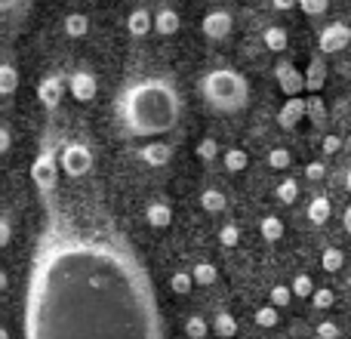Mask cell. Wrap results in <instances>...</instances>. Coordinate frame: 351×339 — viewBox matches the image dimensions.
Here are the masks:
<instances>
[{"instance_id":"16","label":"cell","mask_w":351,"mask_h":339,"mask_svg":"<svg viewBox=\"0 0 351 339\" xmlns=\"http://www.w3.org/2000/svg\"><path fill=\"white\" fill-rule=\"evenodd\" d=\"M179 25H182L179 12L170 10V6H164V10L154 12V31H158L160 37H173L176 31H179Z\"/></svg>"},{"instance_id":"6","label":"cell","mask_w":351,"mask_h":339,"mask_svg":"<svg viewBox=\"0 0 351 339\" xmlns=\"http://www.w3.org/2000/svg\"><path fill=\"white\" fill-rule=\"evenodd\" d=\"M348 43H351V28L346 22H333L321 31V37H317V53H324V56L342 53Z\"/></svg>"},{"instance_id":"48","label":"cell","mask_w":351,"mask_h":339,"mask_svg":"<svg viewBox=\"0 0 351 339\" xmlns=\"http://www.w3.org/2000/svg\"><path fill=\"white\" fill-rule=\"evenodd\" d=\"M3 287H6V274L0 272V290H3Z\"/></svg>"},{"instance_id":"14","label":"cell","mask_w":351,"mask_h":339,"mask_svg":"<svg viewBox=\"0 0 351 339\" xmlns=\"http://www.w3.org/2000/svg\"><path fill=\"white\" fill-rule=\"evenodd\" d=\"M305 117L311 121V127H315V130H327L330 115H327V102L321 99V93L305 96Z\"/></svg>"},{"instance_id":"45","label":"cell","mask_w":351,"mask_h":339,"mask_svg":"<svg viewBox=\"0 0 351 339\" xmlns=\"http://www.w3.org/2000/svg\"><path fill=\"white\" fill-rule=\"evenodd\" d=\"M342 229H346L348 235H351V204L346 207V210H342Z\"/></svg>"},{"instance_id":"36","label":"cell","mask_w":351,"mask_h":339,"mask_svg":"<svg viewBox=\"0 0 351 339\" xmlns=\"http://www.w3.org/2000/svg\"><path fill=\"white\" fill-rule=\"evenodd\" d=\"M265 161H268V167L271 170H290L293 167V154L287 152V148H271Z\"/></svg>"},{"instance_id":"9","label":"cell","mask_w":351,"mask_h":339,"mask_svg":"<svg viewBox=\"0 0 351 339\" xmlns=\"http://www.w3.org/2000/svg\"><path fill=\"white\" fill-rule=\"evenodd\" d=\"M56 167H59V161H56L53 152H40L34 158V164H31V179H34V185L40 188V191L56 188Z\"/></svg>"},{"instance_id":"10","label":"cell","mask_w":351,"mask_h":339,"mask_svg":"<svg viewBox=\"0 0 351 339\" xmlns=\"http://www.w3.org/2000/svg\"><path fill=\"white\" fill-rule=\"evenodd\" d=\"M68 90H71V96L77 99V102H93L99 93V80H96V74H90V71H74L71 80H68Z\"/></svg>"},{"instance_id":"8","label":"cell","mask_w":351,"mask_h":339,"mask_svg":"<svg viewBox=\"0 0 351 339\" xmlns=\"http://www.w3.org/2000/svg\"><path fill=\"white\" fill-rule=\"evenodd\" d=\"M234 28V19H231L228 10H210L200 22V31H204L206 40H225Z\"/></svg>"},{"instance_id":"29","label":"cell","mask_w":351,"mask_h":339,"mask_svg":"<svg viewBox=\"0 0 351 339\" xmlns=\"http://www.w3.org/2000/svg\"><path fill=\"white\" fill-rule=\"evenodd\" d=\"M259 231L268 244H278L280 237H284V222H280V216H265L259 222Z\"/></svg>"},{"instance_id":"23","label":"cell","mask_w":351,"mask_h":339,"mask_svg":"<svg viewBox=\"0 0 351 339\" xmlns=\"http://www.w3.org/2000/svg\"><path fill=\"white\" fill-rule=\"evenodd\" d=\"M19 90V71L10 62H0V96H12Z\"/></svg>"},{"instance_id":"24","label":"cell","mask_w":351,"mask_h":339,"mask_svg":"<svg viewBox=\"0 0 351 339\" xmlns=\"http://www.w3.org/2000/svg\"><path fill=\"white\" fill-rule=\"evenodd\" d=\"M222 164L228 173H243V170L250 167V154L243 152V148H228V152L222 154Z\"/></svg>"},{"instance_id":"49","label":"cell","mask_w":351,"mask_h":339,"mask_svg":"<svg viewBox=\"0 0 351 339\" xmlns=\"http://www.w3.org/2000/svg\"><path fill=\"white\" fill-rule=\"evenodd\" d=\"M0 339H10V334H6V330H3V327H0Z\"/></svg>"},{"instance_id":"21","label":"cell","mask_w":351,"mask_h":339,"mask_svg":"<svg viewBox=\"0 0 351 339\" xmlns=\"http://www.w3.org/2000/svg\"><path fill=\"white\" fill-rule=\"evenodd\" d=\"M225 207H228V198H225L219 188H204V191H200V210L204 213L219 216V213H225Z\"/></svg>"},{"instance_id":"4","label":"cell","mask_w":351,"mask_h":339,"mask_svg":"<svg viewBox=\"0 0 351 339\" xmlns=\"http://www.w3.org/2000/svg\"><path fill=\"white\" fill-rule=\"evenodd\" d=\"M34 0H0V47L12 40L22 22L28 19Z\"/></svg>"},{"instance_id":"47","label":"cell","mask_w":351,"mask_h":339,"mask_svg":"<svg viewBox=\"0 0 351 339\" xmlns=\"http://www.w3.org/2000/svg\"><path fill=\"white\" fill-rule=\"evenodd\" d=\"M346 191L351 194V170H348V173H346Z\"/></svg>"},{"instance_id":"17","label":"cell","mask_w":351,"mask_h":339,"mask_svg":"<svg viewBox=\"0 0 351 339\" xmlns=\"http://www.w3.org/2000/svg\"><path fill=\"white\" fill-rule=\"evenodd\" d=\"M330 213H333V200L327 194H317V198H311L305 216H308L311 225H324V222H330Z\"/></svg>"},{"instance_id":"22","label":"cell","mask_w":351,"mask_h":339,"mask_svg":"<svg viewBox=\"0 0 351 339\" xmlns=\"http://www.w3.org/2000/svg\"><path fill=\"white\" fill-rule=\"evenodd\" d=\"M191 278H194V287H213L219 281V268L213 262H194Z\"/></svg>"},{"instance_id":"46","label":"cell","mask_w":351,"mask_h":339,"mask_svg":"<svg viewBox=\"0 0 351 339\" xmlns=\"http://www.w3.org/2000/svg\"><path fill=\"white\" fill-rule=\"evenodd\" d=\"M10 142H12V139H10V133H6V130L0 127V154H3L6 148H10Z\"/></svg>"},{"instance_id":"25","label":"cell","mask_w":351,"mask_h":339,"mask_svg":"<svg viewBox=\"0 0 351 339\" xmlns=\"http://www.w3.org/2000/svg\"><path fill=\"white\" fill-rule=\"evenodd\" d=\"M342 266H346V253H342L339 247H327L321 253V268L327 274H336V272H342Z\"/></svg>"},{"instance_id":"42","label":"cell","mask_w":351,"mask_h":339,"mask_svg":"<svg viewBox=\"0 0 351 339\" xmlns=\"http://www.w3.org/2000/svg\"><path fill=\"white\" fill-rule=\"evenodd\" d=\"M342 336V330H339V324L336 321H321L317 324V339H339Z\"/></svg>"},{"instance_id":"27","label":"cell","mask_w":351,"mask_h":339,"mask_svg":"<svg viewBox=\"0 0 351 339\" xmlns=\"http://www.w3.org/2000/svg\"><path fill=\"white\" fill-rule=\"evenodd\" d=\"M213 330H216L222 339H231L237 334V318L231 315V312H216V318H213Z\"/></svg>"},{"instance_id":"31","label":"cell","mask_w":351,"mask_h":339,"mask_svg":"<svg viewBox=\"0 0 351 339\" xmlns=\"http://www.w3.org/2000/svg\"><path fill=\"white\" fill-rule=\"evenodd\" d=\"M293 299H296V296H293L290 284H274V287H271V290H268V303H271V305H274V309H280V312H284V309H287V305H290V303H293Z\"/></svg>"},{"instance_id":"12","label":"cell","mask_w":351,"mask_h":339,"mask_svg":"<svg viewBox=\"0 0 351 339\" xmlns=\"http://www.w3.org/2000/svg\"><path fill=\"white\" fill-rule=\"evenodd\" d=\"M302 121H305V96L287 99L278 111V127L280 130H296Z\"/></svg>"},{"instance_id":"5","label":"cell","mask_w":351,"mask_h":339,"mask_svg":"<svg viewBox=\"0 0 351 339\" xmlns=\"http://www.w3.org/2000/svg\"><path fill=\"white\" fill-rule=\"evenodd\" d=\"M59 167L65 170L68 179H80V176H86L93 170V152L86 145H80V142H71V145L62 148Z\"/></svg>"},{"instance_id":"41","label":"cell","mask_w":351,"mask_h":339,"mask_svg":"<svg viewBox=\"0 0 351 339\" xmlns=\"http://www.w3.org/2000/svg\"><path fill=\"white\" fill-rule=\"evenodd\" d=\"M305 179L308 182H324L327 179V164H324V161H308V164H305Z\"/></svg>"},{"instance_id":"26","label":"cell","mask_w":351,"mask_h":339,"mask_svg":"<svg viewBox=\"0 0 351 339\" xmlns=\"http://www.w3.org/2000/svg\"><path fill=\"white\" fill-rule=\"evenodd\" d=\"M253 321L259 324V327H265V330H271V327H278L280 324V309H274L271 303H265V305H259V309L253 312Z\"/></svg>"},{"instance_id":"37","label":"cell","mask_w":351,"mask_h":339,"mask_svg":"<svg viewBox=\"0 0 351 339\" xmlns=\"http://www.w3.org/2000/svg\"><path fill=\"white\" fill-rule=\"evenodd\" d=\"M206 330H210V324H206L200 315H191L185 321V334L191 336V339H206Z\"/></svg>"},{"instance_id":"44","label":"cell","mask_w":351,"mask_h":339,"mask_svg":"<svg viewBox=\"0 0 351 339\" xmlns=\"http://www.w3.org/2000/svg\"><path fill=\"white\" fill-rule=\"evenodd\" d=\"M299 0H271V6L274 10H280V12H287V10H293V6H296Z\"/></svg>"},{"instance_id":"35","label":"cell","mask_w":351,"mask_h":339,"mask_svg":"<svg viewBox=\"0 0 351 339\" xmlns=\"http://www.w3.org/2000/svg\"><path fill=\"white\" fill-rule=\"evenodd\" d=\"M170 290L176 293V296H185V293H191V290H194L191 272H176L173 278H170Z\"/></svg>"},{"instance_id":"7","label":"cell","mask_w":351,"mask_h":339,"mask_svg":"<svg viewBox=\"0 0 351 339\" xmlns=\"http://www.w3.org/2000/svg\"><path fill=\"white\" fill-rule=\"evenodd\" d=\"M274 80H278L280 93H284L287 99L302 96L305 93V74L299 71L293 62H278V65H274Z\"/></svg>"},{"instance_id":"15","label":"cell","mask_w":351,"mask_h":339,"mask_svg":"<svg viewBox=\"0 0 351 339\" xmlns=\"http://www.w3.org/2000/svg\"><path fill=\"white\" fill-rule=\"evenodd\" d=\"M139 158H142V164H148V167H167L173 161V148L167 145V142H148L139 152Z\"/></svg>"},{"instance_id":"40","label":"cell","mask_w":351,"mask_h":339,"mask_svg":"<svg viewBox=\"0 0 351 339\" xmlns=\"http://www.w3.org/2000/svg\"><path fill=\"white\" fill-rule=\"evenodd\" d=\"M321 152L327 154V158L339 154V152H342V136H339V133H327V136L321 139Z\"/></svg>"},{"instance_id":"30","label":"cell","mask_w":351,"mask_h":339,"mask_svg":"<svg viewBox=\"0 0 351 339\" xmlns=\"http://www.w3.org/2000/svg\"><path fill=\"white\" fill-rule=\"evenodd\" d=\"M336 305V290L333 287H317L315 293H311V309L315 312H330Z\"/></svg>"},{"instance_id":"32","label":"cell","mask_w":351,"mask_h":339,"mask_svg":"<svg viewBox=\"0 0 351 339\" xmlns=\"http://www.w3.org/2000/svg\"><path fill=\"white\" fill-rule=\"evenodd\" d=\"M290 290H293V296H296V299H311V293L317 290V284L311 281V274L302 272V274H296V278H293Z\"/></svg>"},{"instance_id":"19","label":"cell","mask_w":351,"mask_h":339,"mask_svg":"<svg viewBox=\"0 0 351 339\" xmlns=\"http://www.w3.org/2000/svg\"><path fill=\"white\" fill-rule=\"evenodd\" d=\"M152 28H154V16H152L148 10H142V6H139V10H133V12L127 16V31H130L133 37H145Z\"/></svg>"},{"instance_id":"1","label":"cell","mask_w":351,"mask_h":339,"mask_svg":"<svg viewBox=\"0 0 351 339\" xmlns=\"http://www.w3.org/2000/svg\"><path fill=\"white\" fill-rule=\"evenodd\" d=\"M25 339H167L152 278L114 225L56 216L25 290Z\"/></svg>"},{"instance_id":"11","label":"cell","mask_w":351,"mask_h":339,"mask_svg":"<svg viewBox=\"0 0 351 339\" xmlns=\"http://www.w3.org/2000/svg\"><path fill=\"white\" fill-rule=\"evenodd\" d=\"M327 74H330V68H327V59H324V53H315L308 59V65H305V90H308V96H311V93H321L324 90V84H327Z\"/></svg>"},{"instance_id":"43","label":"cell","mask_w":351,"mask_h":339,"mask_svg":"<svg viewBox=\"0 0 351 339\" xmlns=\"http://www.w3.org/2000/svg\"><path fill=\"white\" fill-rule=\"evenodd\" d=\"M10 237H12V231H10V222L6 219H0V250L10 244Z\"/></svg>"},{"instance_id":"18","label":"cell","mask_w":351,"mask_h":339,"mask_svg":"<svg viewBox=\"0 0 351 339\" xmlns=\"http://www.w3.org/2000/svg\"><path fill=\"white\" fill-rule=\"evenodd\" d=\"M145 222L152 229H167L173 222V207L164 204V200H154V204L145 207Z\"/></svg>"},{"instance_id":"13","label":"cell","mask_w":351,"mask_h":339,"mask_svg":"<svg viewBox=\"0 0 351 339\" xmlns=\"http://www.w3.org/2000/svg\"><path fill=\"white\" fill-rule=\"evenodd\" d=\"M62 96H65V90H62V80L59 78H43L40 86H37V99H40L43 108H59L62 105Z\"/></svg>"},{"instance_id":"3","label":"cell","mask_w":351,"mask_h":339,"mask_svg":"<svg viewBox=\"0 0 351 339\" xmlns=\"http://www.w3.org/2000/svg\"><path fill=\"white\" fill-rule=\"evenodd\" d=\"M200 96L206 99L213 111L237 115L250 105V84L234 68H213L200 78Z\"/></svg>"},{"instance_id":"33","label":"cell","mask_w":351,"mask_h":339,"mask_svg":"<svg viewBox=\"0 0 351 339\" xmlns=\"http://www.w3.org/2000/svg\"><path fill=\"white\" fill-rule=\"evenodd\" d=\"M274 194H278L280 204H296L299 200V182L296 179H280V185L274 188Z\"/></svg>"},{"instance_id":"28","label":"cell","mask_w":351,"mask_h":339,"mask_svg":"<svg viewBox=\"0 0 351 339\" xmlns=\"http://www.w3.org/2000/svg\"><path fill=\"white\" fill-rule=\"evenodd\" d=\"M86 31H90V19H86L84 12H71V16L65 19V34L71 37V40L86 37Z\"/></svg>"},{"instance_id":"20","label":"cell","mask_w":351,"mask_h":339,"mask_svg":"<svg viewBox=\"0 0 351 339\" xmlns=\"http://www.w3.org/2000/svg\"><path fill=\"white\" fill-rule=\"evenodd\" d=\"M262 43H265V49H271V53H284V49L290 47V34H287V28H280V25H268V28L262 31Z\"/></svg>"},{"instance_id":"39","label":"cell","mask_w":351,"mask_h":339,"mask_svg":"<svg viewBox=\"0 0 351 339\" xmlns=\"http://www.w3.org/2000/svg\"><path fill=\"white\" fill-rule=\"evenodd\" d=\"M219 244H222V247H237V244H241V229H237L234 222L222 225V229H219Z\"/></svg>"},{"instance_id":"34","label":"cell","mask_w":351,"mask_h":339,"mask_svg":"<svg viewBox=\"0 0 351 339\" xmlns=\"http://www.w3.org/2000/svg\"><path fill=\"white\" fill-rule=\"evenodd\" d=\"M194 152H197V158L204 161V164H213V161L219 158V142L213 139V136H204V139L197 142V148H194Z\"/></svg>"},{"instance_id":"2","label":"cell","mask_w":351,"mask_h":339,"mask_svg":"<svg viewBox=\"0 0 351 339\" xmlns=\"http://www.w3.org/2000/svg\"><path fill=\"white\" fill-rule=\"evenodd\" d=\"M182 99L179 90L164 78L133 80L117 96V124L133 139H154L179 124Z\"/></svg>"},{"instance_id":"38","label":"cell","mask_w":351,"mask_h":339,"mask_svg":"<svg viewBox=\"0 0 351 339\" xmlns=\"http://www.w3.org/2000/svg\"><path fill=\"white\" fill-rule=\"evenodd\" d=\"M299 10L305 12V16H311V19H317V16H324V12L330 10V0H299Z\"/></svg>"}]
</instances>
